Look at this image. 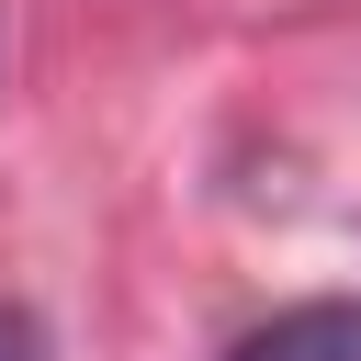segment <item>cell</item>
Segmentation results:
<instances>
[{
	"label": "cell",
	"instance_id": "6da1fadb",
	"mask_svg": "<svg viewBox=\"0 0 361 361\" xmlns=\"http://www.w3.org/2000/svg\"><path fill=\"white\" fill-rule=\"evenodd\" d=\"M226 361H361V305L327 293V305H282L271 327H248Z\"/></svg>",
	"mask_w": 361,
	"mask_h": 361
},
{
	"label": "cell",
	"instance_id": "7a4b0ae2",
	"mask_svg": "<svg viewBox=\"0 0 361 361\" xmlns=\"http://www.w3.org/2000/svg\"><path fill=\"white\" fill-rule=\"evenodd\" d=\"M0 361H45V338H34V316H11V305H0Z\"/></svg>",
	"mask_w": 361,
	"mask_h": 361
}]
</instances>
